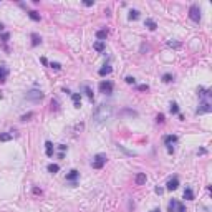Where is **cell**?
<instances>
[{"label": "cell", "instance_id": "83f0119b", "mask_svg": "<svg viewBox=\"0 0 212 212\" xmlns=\"http://www.w3.org/2000/svg\"><path fill=\"white\" fill-rule=\"evenodd\" d=\"M173 80H174V76H173V75H169V73L162 75V81H164V83H171Z\"/></svg>", "mask_w": 212, "mask_h": 212}, {"label": "cell", "instance_id": "f546056e", "mask_svg": "<svg viewBox=\"0 0 212 212\" xmlns=\"http://www.w3.org/2000/svg\"><path fill=\"white\" fill-rule=\"evenodd\" d=\"M50 106H51V111H58V101L57 100H51V103H50Z\"/></svg>", "mask_w": 212, "mask_h": 212}, {"label": "cell", "instance_id": "ac0fdd59", "mask_svg": "<svg viewBox=\"0 0 212 212\" xmlns=\"http://www.w3.org/2000/svg\"><path fill=\"white\" fill-rule=\"evenodd\" d=\"M45 152H47L48 158H51V156H53V144H51L50 141H47V143H45Z\"/></svg>", "mask_w": 212, "mask_h": 212}, {"label": "cell", "instance_id": "484cf974", "mask_svg": "<svg viewBox=\"0 0 212 212\" xmlns=\"http://www.w3.org/2000/svg\"><path fill=\"white\" fill-rule=\"evenodd\" d=\"M12 134L10 133H0V141H4V143H7V141H10L12 139Z\"/></svg>", "mask_w": 212, "mask_h": 212}, {"label": "cell", "instance_id": "4fadbf2b", "mask_svg": "<svg viewBox=\"0 0 212 212\" xmlns=\"http://www.w3.org/2000/svg\"><path fill=\"white\" fill-rule=\"evenodd\" d=\"M144 27H147V30H151V32H154L156 28H158V23L152 20V18H146V22H144Z\"/></svg>", "mask_w": 212, "mask_h": 212}, {"label": "cell", "instance_id": "74e56055", "mask_svg": "<svg viewBox=\"0 0 212 212\" xmlns=\"http://www.w3.org/2000/svg\"><path fill=\"white\" fill-rule=\"evenodd\" d=\"M83 4L86 5V7H93V5H94V2H91V0H85Z\"/></svg>", "mask_w": 212, "mask_h": 212}, {"label": "cell", "instance_id": "9c48e42d", "mask_svg": "<svg viewBox=\"0 0 212 212\" xmlns=\"http://www.w3.org/2000/svg\"><path fill=\"white\" fill-rule=\"evenodd\" d=\"M80 177V171H76V169H71L68 174H66V182L71 184V187L76 186V179Z\"/></svg>", "mask_w": 212, "mask_h": 212}, {"label": "cell", "instance_id": "7c38bea8", "mask_svg": "<svg viewBox=\"0 0 212 212\" xmlns=\"http://www.w3.org/2000/svg\"><path fill=\"white\" fill-rule=\"evenodd\" d=\"M71 100H73V106H75L76 109L81 108V93H73Z\"/></svg>", "mask_w": 212, "mask_h": 212}, {"label": "cell", "instance_id": "603a6c76", "mask_svg": "<svg viewBox=\"0 0 212 212\" xmlns=\"http://www.w3.org/2000/svg\"><path fill=\"white\" fill-rule=\"evenodd\" d=\"M48 173H51V174H57L58 171H60V166L58 164H48Z\"/></svg>", "mask_w": 212, "mask_h": 212}, {"label": "cell", "instance_id": "30bf717a", "mask_svg": "<svg viewBox=\"0 0 212 212\" xmlns=\"http://www.w3.org/2000/svg\"><path fill=\"white\" fill-rule=\"evenodd\" d=\"M197 94H199V98H201V100H211L212 91L209 90V88H202V86H199V88H197Z\"/></svg>", "mask_w": 212, "mask_h": 212}, {"label": "cell", "instance_id": "e0dca14e", "mask_svg": "<svg viewBox=\"0 0 212 212\" xmlns=\"http://www.w3.org/2000/svg\"><path fill=\"white\" fill-rule=\"evenodd\" d=\"M27 13H28V17L32 18L33 22H40V18H42V17H40V13H38L36 10H28Z\"/></svg>", "mask_w": 212, "mask_h": 212}, {"label": "cell", "instance_id": "8992f818", "mask_svg": "<svg viewBox=\"0 0 212 212\" xmlns=\"http://www.w3.org/2000/svg\"><path fill=\"white\" fill-rule=\"evenodd\" d=\"M189 18L192 20V22H196V23L201 22V7H199V5H190V8H189Z\"/></svg>", "mask_w": 212, "mask_h": 212}, {"label": "cell", "instance_id": "d4e9b609", "mask_svg": "<svg viewBox=\"0 0 212 212\" xmlns=\"http://www.w3.org/2000/svg\"><path fill=\"white\" fill-rule=\"evenodd\" d=\"M93 48L96 51H100V53H101V51H104V42H96V43L93 45Z\"/></svg>", "mask_w": 212, "mask_h": 212}, {"label": "cell", "instance_id": "f1b7e54d", "mask_svg": "<svg viewBox=\"0 0 212 212\" xmlns=\"http://www.w3.org/2000/svg\"><path fill=\"white\" fill-rule=\"evenodd\" d=\"M33 116H35V113H32V111H30V113H27V115H23L20 119H22V121L25 123V121H30V118H33Z\"/></svg>", "mask_w": 212, "mask_h": 212}, {"label": "cell", "instance_id": "4dcf8cb0", "mask_svg": "<svg viewBox=\"0 0 212 212\" xmlns=\"http://www.w3.org/2000/svg\"><path fill=\"white\" fill-rule=\"evenodd\" d=\"M124 81L128 83V85H134V83H136V78H134V76H126Z\"/></svg>", "mask_w": 212, "mask_h": 212}, {"label": "cell", "instance_id": "f35d334b", "mask_svg": "<svg viewBox=\"0 0 212 212\" xmlns=\"http://www.w3.org/2000/svg\"><path fill=\"white\" fill-rule=\"evenodd\" d=\"M58 149H60V151H66V146L65 144H58Z\"/></svg>", "mask_w": 212, "mask_h": 212}, {"label": "cell", "instance_id": "ffe728a7", "mask_svg": "<svg viewBox=\"0 0 212 212\" xmlns=\"http://www.w3.org/2000/svg\"><path fill=\"white\" fill-rule=\"evenodd\" d=\"M40 43H42V36L36 35V33H32V45L33 47H38Z\"/></svg>", "mask_w": 212, "mask_h": 212}, {"label": "cell", "instance_id": "9a60e30c", "mask_svg": "<svg viewBox=\"0 0 212 212\" xmlns=\"http://www.w3.org/2000/svg\"><path fill=\"white\" fill-rule=\"evenodd\" d=\"M184 199H187V201H194V192H192L190 187H186V189H184Z\"/></svg>", "mask_w": 212, "mask_h": 212}, {"label": "cell", "instance_id": "d6986e66", "mask_svg": "<svg viewBox=\"0 0 212 212\" xmlns=\"http://www.w3.org/2000/svg\"><path fill=\"white\" fill-rule=\"evenodd\" d=\"M111 71H113L111 66H109V65H104V66H103V68H101L98 73H100V76H106V75H109Z\"/></svg>", "mask_w": 212, "mask_h": 212}, {"label": "cell", "instance_id": "ba28073f", "mask_svg": "<svg viewBox=\"0 0 212 212\" xmlns=\"http://www.w3.org/2000/svg\"><path fill=\"white\" fill-rule=\"evenodd\" d=\"M98 88H100V93H103V94H111L113 93V83L108 81V80H106V81H101Z\"/></svg>", "mask_w": 212, "mask_h": 212}, {"label": "cell", "instance_id": "44dd1931", "mask_svg": "<svg viewBox=\"0 0 212 212\" xmlns=\"http://www.w3.org/2000/svg\"><path fill=\"white\" fill-rule=\"evenodd\" d=\"M106 36H108V32H106V30H98V32H96V38H98V42H103Z\"/></svg>", "mask_w": 212, "mask_h": 212}, {"label": "cell", "instance_id": "60d3db41", "mask_svg": "<svg viewBox=\"0 0 212 212\" xmlns=\"http://www.w3.org/2000/svg\"><path fill=\"white\" fill-rule=\"evenodd\" d=\"M2 30H4V23H0V32H2Z\"/></svg>", "mask_w": 212, "mask_h": 212}, {"label": "cell", "instance_id": "4316f807", "mask_svg": "<svg viewBox=\"0 0 212 212\" xmlns=\"http://www.w3.org/2000/svg\"><path fill=\"white\" fill-rule=\"evenodd\" d=\"M128 18H129V20H138V18H139V12L138 10H129Z\"/></svg>", "mask_w": 212, "mask_h": 212}, {"label": "cell", "instance_id": "836d02e7", "mask_svg": "<svg viewBox=\"0 0 212 212\" xmlns=\"http://www.w3.org/2000/svg\"><path fill=\"white\" fill-rule=\"evenodd\" d=\"M8 38H10V33H0V40L2 42H8Z\"/></svg>", "mask_w": 212, "mask_h": 212}, {"label": "cell", "instance_id": "3957f363", "mask_svg": "<svg viewBox=\"0 0 212 212\" xmlns=\"http://www.w3.org/2000/svg\"><path fill=\"white\" fill-rule=\"evenodd\" d=\"M167 212H186V205L176 199H171L167 204Z\"/></svg>", "mask_w": 212, "mask_h": 212}, {"label": "cell", "instance_id": "6da1fadb", "mask_svg": "<svg viewBox=\"0 0 212 212\" xmlns=\"http://www.w3.org/2000/svg\"><path fill=\"white\" fill-rule=\"evenodd\" d=\"M113 115H115V109H113L111 104L101 103V104H98L93 111V121L96 124H106L113 118Z\"/></svg>", "mask_w": 212, "mask_h": 212}, {"label": "cell", "instance_id": "8fae6325", "mask_svg": "<svg viewBox=\"0 0 212 212\" xmlns=\"http://www.w3.org/2000/svg\"><path fill=\"white\" fill-rule=\"evenodd\" d=\"M166 186H167V190H176L177 187H179V179L174 176L173 179H169V181H167V184H166Z\"/></svg>", "mask_w": 212, "mask_h": 212}, {"label": "cell", "instance_id": "d6a6232c", "mask_svg": "<svg viewBox=\"0 0 212 212\" xmlns=\"http://www.w3.org/2000/svg\"><path fill=\"white\" fill-rule=\"evenodd\" d=\"M50 68H53V70H61V65L58 63V61H51V63H50Z\"/></svg>", "mask_w": 212, "mask_h": 212}, {"label": "cell", "instance_id": "2e32d148", "mask_svg": "<svg viewBox=\"0 0 212 212\" xmlns=\"http://www.w3.org/2000/svg\"><path fill=\"white\" fill-rule=\"evenodd\" d=\"M7 76H8V70L5 68L4 65H0V81L4 83L5 80H7Z\"/></svg>", "mask_w": 212, "mask_h": 212}, {"label": "cell", "instance_id": "7a4b0ae2", "mask_svg": "<svg viewBox=\"0 0 212 212\" xmlns=\"http://www.w3.org/2000/svg\"><path fill=\"white\" fill-rule=\"evenodd\" d=\"M43 96H45V93H43L42 90H36V88H32V90H28V91H27V94H25V100L32 101V103H40V101L43 100Z\"/></svg>", "mask_w": 212, "mask_h": 212}, {"label": "cell", "instance_id": "d590c367", "mask_svg": "<svg viewBox=\"0 0 212 212\" xmlns=\"http://www.w3.org/2000/svg\"><path fill=\"white\" fill-rule=\"evenodd\" d=\"M147 90H149L147 85H139V86H138V91H147Z\"/></svg>", "mask_w": 212, "mask_h": 212}, {"label": "cell", "instance_id": "cb8c5ba5", "mask_svg": "<svg viewBox=\"0 0 212 212\" xmlns=\"http://www.w3.org/2000/svg\"><path fill=\"white\" fill-rule=\"evenodd\" d=\"M83 91H85V93H86V96L90 98V101H93L94 94H93V90H91L90 86H83Z\"/></svg>", "mask_w": 212, "mask_h": 212}, {"label": "cell", "instance_id": "52a82bcc", "mask_svg": "<svg viewBox=\"0 0 212 212\" xmlns=\"http://www.w3.org/2000/svg\"><path fill=\"white\" fill-rule=\"evenodd\" d=\"M212 111V104H211V100H202L201 104H199L197 111L196 115H204V113H211Z\"/></svg>", "mask_w": 212, "mask_h": 212}, {"label": "cell", "instance_id": "ab89813d", "mask_svg": "<svg viewBox=\"0 0 212 212\" xmlns=\"http://www.w3.org/2000/svg\"><path fill=\"white\" fill-rule=\"evenodd\" d=\"M151 212H161V209H159V207H154V209H152V211Z\"/></svg>", "mask_w": 212, "mask_h": 212}, {"label": "cell", "instance_id": "277c9868", "mask_svg": "<svg viewBox=\"0 0 212 212\" xmlns=\"http://www.w3.org/2000/svg\"><path fill=\"white\" fill-rule=\"evenodd\" d=\"M106 161H108L106 154H96L93 158V161H91V166H93V169H103Z\"/></svg>", "mask_w": 212, "mask_h": 212}, {"label": "cell", "instance_id": "e575fe53", "mask_svg": "<svg viewBox=\"0 0 212 212\" xmlns=\"http://www.w3.org/2000/svg\"><path fill=\"white\" fill-rule=\"evenodd\" d=\"M156 121H158L159 124H162V123H164V115H162V113H159V115L156 116Z\"/></svg>", "mask_w": 212, "mask_h": 212}, {"label": "cell", "instance_id": "7402d4cb", "mask_svg": "<svg viewBox=\"0 0 212 212\" xmlns=\"http://www.w3.org/2000/svg\"><path fill=\"white\" fill-rule=\"evenodd\" d=\"M169 111L173 113V115H179V106H177V103H171L169 104Z\"/></svg>", "mask_w": 212, "mask_h": 212}, {"label": "cell", "instance_id": "8d00e7d4", "mask_svg": "<svg viewBox=\"0 0 212 212\" xmlns=\"http://www.w3.org/2000/svg\"><path fill=\"white\" fill-rule=\"evenodd\" d=\"M154 192H156V194H159V196H161L162 192H164V189H162V187H159V186H158V187H156V189H154Z\"/></svg>", "mask_w": 212, "mask_h": 212}, {"label": "cell", "instance_id": "5b68a950", "mask_svg": "<svg viewBox=\"0 0 212 212\" xmlns=\"http://www.w3.org/2000/svg\"><path fill=\"white\" fill-rule=\"evenodd\" d=\"M177 139H179V138H177L176 134H167V136H164V144L167 146V152H169V154H174L173 144H176Z\"/></svg>", "mask_w": 212, "mask_h": 212}, {"label": "cell", "instance_id": "1f68e13d", "mask_svg": "<svg viewBox=\"0 0 212 212\" xmlns=\"http://www.w3.org/2000/svg\"><path fill=\"white\" fill-rule=\"evenodd\" d=\"M167 47L169 48H179L181 43H179V42H167Z\"/></svg>", "mask_w": 212, "mask_h": 212}, {"label": "cell", "instance_id": "5bb4252c", "mask_svg": "<svg viewBox=\"0 0 212 212\" xmlns=\"http://www.w3.org/2000/svg\"><path fill=\"white\" fill-rule=\"evenodd\" d=\"M146 179H147V176H146V173H139V174H136V184L138 186H143L144 182H146Z\"/></svg>", "mask_w": 212, "mask_h": 212}]
</instances>
